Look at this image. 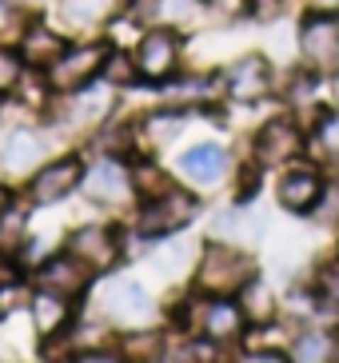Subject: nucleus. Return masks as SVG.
Returning <instances> with one entry per match:
<instances>
[{
  "label": "nucleus",
  "instance_id": "8",
  "mask_svg": "<svg viewBox=\"0 0 339 363\" xmlns=\"http://www.w3.org/2000/svg\"><path fill=\"white\" fill-rule=\"evenodd\" d=\"M80 180H84V160H80V156L52 160V164H44V168L32 176L28 200L40 203V208H48V203H60V200H68V196L80 188Z\"/></svg>",
  "mask_w": 339,
  "mask_h": 363
},
{
  "label": "nucleus",
  "instance_id": "24",
  "mask_svg": "<svg viewBox=\"0 0 339 363\" xmlns=\"http://www.w3.org/2000/svg\"><path fill=\"white\" fill-rule=\"evenodd\" d=\"M100 72H104L116 88H128V84H136V80H140L136 56L120 52V48H116V52H108V56H104V68H100Z\"/></svg>",
  "mask_w": 339,
  "mask_h": 363
},
{
  "label": "nucleus",
  "instance_id": "17",
  "mask_svg": "<svg viewBox=\"0 0 339 363\" xmlns=\"http://www.w3.org/2000/svg\"><path fill=\"white\" fill-rule=\"evenodd\" d=\"M88 272L80 259L72 256V252H64V256H52V259H44L40 267H36V284L48 291H56V296H80V291L88 288Z\"/></svg>",
  "mask_w": 339,
  "mask_h": 363
},
{
  "label": "nucleus",
  "instance_id": "25",
  "mask_svg": "<svg viewBox=\"0 0 339 363\" xmlns=\"http://www.w3.org/2000/svg\"><path fill=\"white\" fill-rule=\"evenodd\" d=\"M331 347H335V340L331 335H323V331H308V335H299L296 340V352H291V359H331Z\"/></svg>",
  "mask_w": 339,
  "mask_h": 363
},
{
  "label": "nucleus",
  "instance_id": "27",
  "mask_svg": "<svg viewBox=\"0 0 339 363\" xmlns=\"http://www.w3.org/2000/svg\"><path fill=\"white\" fill-rule=\"evenodd\" d=\"M316 288H319V299H323V303H328L331 311H339V256H335V259H328V264L319 267Z\"/></svg>",
  "mask_w": 339,
  "mask_h": 363
},
{
  "label": "nucleus",
  "instance_id": "1",
  "mask_svg": "<svg viewBox=\"0 0 339 363\" xmlns=\"http://www.w3.org/2000/svg\"><path fill=\"white\" fill-rule=\"evenodd\" d=\"M252 276H255V259L248 256L244 247L228 244V240H216V244H208V252L200 256L196 288H200L204 296H240Z\"/></svg>",
  "mask_w": 339,
  "mask_h": 363
},
{
  "label": "nucleus",
  "instance_id": "19",
  "mask_svg": "<svg viewBox=\"0 0 339 363\" xmlns=\"http://www.w3.org/2000/svg\"><path fill=\"white\" fill-rule=\"evenodd\" d=\"M184 128H188V124H184L180 108H160V112H148V116L136 124V136H140V144H148L152 152H160V148H168L172 140H180Z\"/></svg>",
  "mask_w": 339,
  "mask_h": 363
},
{
  "label": "nucleus",
  "instance_id": "16",
  "mask_svg": "<svg viewBox=\"0 0 339 363\" xmlns=\"http://www.w3.org/2000/svg\"><path fill=\"white\" fill-rule=\"evenodd\" d=\"M116 96L108 92V88H96V84H84L68 92V104H64V124L68 128H96V124H104L108 112H112Z\"/></svg>",
  "mask_w": 339,
  "mask_h": 363
},
{
  "label": "nucleus",
  "instance_id": "30",
  "mask_svg": "<svg viewBox=\"0 0 339 363\" xmlns=\"http://www.w3.org/2000/svg\"><path fill=\"white\" fill-rule=\"evenodd\" d=\"M188 256H191V247H188V244H184V247H164V252L156 256V267L164 272V276H176V272L188 264Z\"/></svg>",
  "mask_w": 339,
  "mask_h": 363
},
{
  "label": "nucleus",
  "instance_id": "9",
  "mask_svg": "<svg viewBox=\"0 0 339 363\" xmlns=\"http://www.w3.org/2000/svg\"><path fill=\"white\" fill-rule=\"evenodd\" d=\"M180 65V36L172 33L168 24H160L152 33L140 36L136 44V68L144 80H168Z\"/></svg>",
  "mask_w": 339,
  "mask_h": 363
},
{
  "label": "nucleus",
  "instance_id": "28",
  "mask_svg": "<svg viewBox=\"0 0 339 363\" xmlns=\"http://www.w3.org/2000/svg\"><path fill=\"white\" fill-rule=\"evenodd\" d=\"M316 140L328 156H339V112H323L316 120Z\"/></svg>",
  "mask_w": 339,
  "mask_h": 363
},
{
  "label": "nucleus",
  "instance_id": "29",
  "mask_svg": "<svg viewBox=\"0 0 339 363\" xmlns=\"http://www.w3.org/2000/svg\"><path fill=\"white\" fill-rule=\"evenodd\" d=\"M16 84H21V52L0 48V92H9Z\"/></svg>",
  "mask_w": 339,
  "mask_h": 363
},
{
  "label": "nucleus",
  "instance_id": "23",
  "mask_svg": "<svg viewBox=\"0 0 339 363\" xmlns=\"http://www.w3.org/2000/svg\"><path fill=\"white\" fill-rule=\"evenodd\" d=\"M24 232H28V216L21 208H4L0 212V256H16L24 244Z\"/></svg>",
  "mask_w": 339,
  "mask_h": 363
},
{
  "label": "nucleus",
  "instance_id": "14",
  "mask_svg": "<svg viewBox=\"0 0 339 363\" xmlns=\"http://www.w3.org/2000/svg\"><path fill=\"white\" fill-rule=\"evenodd\" d=\"M228 148L223 144H191L188 152L180 156V176L184 180H191L196 188H216V184L228 176Z\"/></svg>",
  "mask_w": 339,
  "mask_h": 363
},
{
  "label": "nucleus",
  "instance_id": "18",
  "mask_svg": "<svg viewBox=\"0 0 339 363\" xmlns=\"http://www.w3.org/2000/svg\"><path fill=\"white\" fill-rule=\"evenodd\" d=\"M72 320V308H68V296H56V291L40 288L32 296V323H36V335L40 340H56Z\"/></svg>",
  "mask_w": 339,
  "mask_h": 363
},
{
  "label": "nucleus",
  "instance_id": "7",
  "mask_svg": "<svg viewBox=\"0 0 339 363\" xmlns=\"http://www.w3.org/2000/svg\"><path fill=\"white\" fill-rule=\"evenodd\" d=\"M299 152H304V128H299L296 120H287V116L267 120L264 128L255 132V140H252V156H255L260 168L291 164Z\"/></svg>",
  "mask_w": 339,
  "mask_h": 363
},
{
  "label": "nucleus",
  "instance_id": "15",
  "mask_svg": "<svg viewBox=\"0 0 339 363\" xmlns=\"http://www.w3.org/2000/svg\"><path fill=\"white\" fill-rule=\"evenodd\" d=\"M48 148H44V136L32 128H12L0 144V168L12 172V176H28L32 168H40Z\"/></svg>",
  "mask_w": 339,
  "mask_h": 363
},
{
  "label": "nucleus",
  "instance_id": "35",
  "mask_svg": "<svg viewBox=\"0 0 339 363\" xmlns=\"http://www.w3.org/2000/svg\"><path fill=\"white\" fill-rule=\"evenodd\" d=\"M316 9H339V0H311Z\"/></svg>",
  "mask_w": 339,
  "mask_h": 363
},
{
  "label": "nucleus",
  "instance_id": "20",
  "mask_svg": "<svg viewBox=\"0 0 339 363\" xmlns=\"http://www.w3.org/2000/svg\"><path fill=\"white\" fill-rule=\"evenodd\" d=\"M60 52H64V40L52 33V28H44V24H32V28H24V36H21V60H24V65L48 68Z\"/></svg>",
  "mask_w": 339,
  "mask_h": 363
},
{
  "label": "nucleus",
  "instance_id": "22",
  "mask_svg": "<svg viewBox=\"0 0 339 363\" xmlns=\"http://www.w3.org/2000/svg\"><path fill=\"white\" fill-rule=\"evenodd\" d=\"M240 308H244V315L248 320H272L276 315V296H272V288H267L264 279H248L244 284V291H240Z\"/></svg>",
  "mask_w": 339,
  "mask_h": 363
},
{
  "label": "nucleus",
  "instance_id": "33",
  "mask_svg": "<svg viewBox=\"0 0 339 363\" xmlns=\"http://www.w3.org/2000/svg\"><path fill=\"white\" fill-rule=\"evenodd\" d=\"M244 359L248 363H279V359H287L284 352H244Z\"/></svg>",
  "mask_w": 339,
  "mask_h": 363
},
{
  "label": "nucleus",
  "instance_id": "3",
  "mask_svg": "<svg viewBox=\"0 0 339 363\" xmlns=\"http://www.w3.org/2000/svg\"><path fill=\"white\" fill-rule=\"evenodd\" d=\"M100 311L124 331H140L152 320V296L148 288L132 276H112L100 288Z\"/></svg>",
  "mask_w": 339,
  "mask_h": 363
},
{
  "label": "nucleus",
  "instance_id": "12",
  "mask_svg": "<svg viewBox=\"0 0 339 363\" xmlns=\"http://www.w3.org/2000/svg\"><path fill=\"white\" fill-rule=\"evenodd\" d=\"M200 331L208 335L212 343H235L244 335V308L232 303V296H208V303H200Z\"/></svg>",
  "mask_w": 339,
  "mask_h": 363
},
{
  "label": "nucleus",
  "instance_id": "34",
  "mask_svg": "<svg viewBox=\"0 0 339 363\" xmlns=\"http://www.w3.org/2000/svg\"><path fill=\"white\" fill-rule=\"evenodd\" d=\"M9 203H12V192H9V188H4V184H0V212H4Z\"/></svg>",
  "mask_w": 339,
  "mask_h": 363
},
{
  "label": "nucleus",
  "instance_id": "4",
  "mask_svg": "<svg viewBox=\"0 0 339 363\" xmlns=\"http://www.w3.org/2000/svg\"><path fill=\"white\" fill-rule=\"evenodd\" d=\"M191 220H196V196L180 192V188H168L160 196H148V203L140 208V235L164 240V235L188 228Z\"/></svg>",
  "mask_w": 339,
  "mask_h": 363
},
{
  "label": "nucleus",
  "instance_id": "21",
  "mask_svg": "<svg viewBox=\"0 0 339 363\" xmlns=\"http://www.w3.org/2000/svg\"><path fill=\"white\" fill-rule=\"evenodd\" d=\"M116 9H120V0H60V16H64L68 28H92V24H104Z\"/></svg>",
  "mask_w": 339,
  "mask_h": 363
},
{
  "label": "nucleus",
  "instance_id": "31",
  "mask_svg": "<svg viewBox=\"0 0 339 363\" xmlns=\"http://www.w3.org/2000/svg\"><path fill=\"white\" fill-rule=\"evenodd\" d=\"M248 4H252V0H208V9H212L216 16H223V21H235V16H244Z\"/></svg>",
  "mask_w": 339,
  "mask_h": 363
},
{
  "label": "nucleus",
  "instance_id": "11",
  "mask_svg": "<svg viewBox=\"0 0 339 363\" xmlns=\"http://www.w3.org/2000/svg\"><path fill=\"white\" fill-rule=\"evenodd\" d=\"M68 252H72L88 272H104V267L116 264L120 256V235L104 224H88V228H76L72 240H68Z\"/></svg>",
  "mask_w": 339,
  "mask_h": 363
},
{
  "label": "nucleus",
  "instance_id": "10",
  "mask_svg": "<svg viewBox=\"0 0 339 363\" xmlns=\"http://www.w3.org/2000/svg\"><path fill=\"white\" fill-rule=\"evenodd\" d=\"M323 176H319L316 168H291V172H284L279 176V184H276V200H279V208L284 212H291V216H308V212H316L319 208V200H323Z\"/></svg>",
  "mask_w": 339,
  "mask_h": 363
},
{
  "label": "nucleus",
  "instance_id": "2",
  "mask_svg": "<svg viewBox=\"0 0 339 363\" xmlns=\"http://www.w3.org/2000/svg\"><path fill=\"white\" fill-rule=\"evenodd\" d=\"M296 44H299V56H304L308 72H316V76L339 72V21L328 9H316L299 21Z\"/></svg>",
  "mask_w": 339,
  "mask_h": 363
},
{
  "label": "nucleus",
  "instance_id": "26",
  "mask_svg": "<svg viewBox=\"0 0 339 363\" xmlns=\"http://www.w3.org/2000/svg\"><path fill=\"white\" fill-rule=\"evenodd\" d=\"M212 88H216V80L212 76H184L176 88H168L164 96L168 100H180V104H191V100H204V96H212Z\"/></svg>",
  "mask_w": 339,
  "mask_h": 363
},
{
  "label": "nucleus",
  "instance_id": "6",
  "mask_svg": "<svg viewBox=\"0 0 339 363\" xmlns=\"http://www.w3.org/2000/svg\"><path fill=\"white\" fill-rule=\"evenodd\" d=\"M80 188H84V196L92 203H100V208H124V203L132 200V192H136L132 168H128L124 160H112V156L92 164V168L84 172Z\"/></svg>",
  "mask_w": 339,
  "mask_h": 363
},
{
  "label": "nucleus",
  "instance_id": "32",
  "mask_svg": "<svg viewBox=\"0 0 339 363\" xmlns=\"http://www.w3.org/2000/svg\"><path fill=\"white\" fill-rule=\"evenodd\" d=\"M248 12H255L260 21H272V16H279V12H284V0H252V4H248Z\"/></svg>",
  "mask_w": 339,
  "mask_h": 363
},
{
  "label": "nucleus",
  "instance_id": "5",
  "mask_svg": "<svg viewBox=\"0 0 339 363\" xmlns=\"http://www.w3.org/2000/svg\"><path fill=\"white\" fill-rule=\"evenodd\" d=\"M104 56H108L104 44H80V48H64L52 65L44 68L48 92H60V96H68V92H76V88H84L88 80H92L100 68H104Z\"/></svg>",
  "mask_w": 339,
  "mask_h": 363
},
{
  "label": "nucleus",
  "instance_id": "13",
  "mask_svg": "<svg viewBox=\"0 0 339 363\" xmlns=\"http://www.w3.org/2000/svg\"><path fill=\"white\" fill-rule=\"evenodd\" d=\"M223 88H228V96L232 100H264L272 92V68H267L264 56H240L228 72H223Z\"/></svg>",
  "mask_w": 339,
  "mask_h": 363
}]
</instances>
